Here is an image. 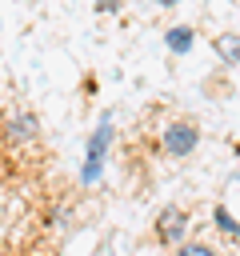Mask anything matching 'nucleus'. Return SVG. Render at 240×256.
Returning a JSON list of instances; mask_svg holds the SVG:
<instances>
[{"instance_id":"obj_1","label":"nucleus","mask_w":240,"mask_h":256,"mask_svg":"<svg viewBox=\"0 0 240 256\" xmlns=\"http://www.w3.org/2000/svg\"><path fill=\"white\" fill-rule=\"evenodd\" d=\"M196 144H200V124L192 116H176L172 124H164V132L156 140V152H164L168 160H184V156L196 152Z\"/></svg>"},{"instance_id":"obj_2","label":"nucleus","mask_w":240,"mask_h":256,"mask_svg":"<svg viewBox=\"0 0 240 256\" xmlns=\"http://www.w3.org/2000/svg\"><path fill=\"white\" fill-rule=\"evenodd\" d=\"M184 236H188V212H184L180 204H164V208L156 212V220H152V240L164 244V248H172V244H180Z\"/></svg>"},{"instance_id":"obj_3","label":"nucleus","mask_w":240,"mask_h":256,"mask_svg":"<svg viewBox=\"0 0 240 256\" xmlns=\"http://www.w3.org/2000/svg\"><path fill=\"white\" fill-rule=\"evenodd\" d=\"M192 40H196L192 24H176V28H168V32H164V44H168V52H176V56H184V52L192 48Z\"/></svg>"},{"instance_id":"obj_4","label":"nucleus","mask_w":240,"mask_h":256,"mask_svg":"<svg viewBox=\"0 0 240 256\" xmlns=\"http://www.w3.org/2000/svg\"><path fill=\"white\" fill-rule=\"evenodd\" d=\"M212 48L224 56V64H240V36H236V32H220V36L212 40Z\"/></svg>"},{"instance_id":"obj_5","label":"nucleus","mask_w":240,"mask_h":256,"mask_svg":"<svg viewBox=\"0 0 240 256\" xmlns=\"http://www.w3.org/2000/svg\"><path fill=\"white\" fill-rule=\"evenodd\" d=\"M36 136V116H16L8 124V140H32Z\"/></svg>"},{"instance_id":"obj_6","label":"nucleus","mask_w":240,"mask_h":256,"mask_svg":"<svg viewBox=\"0 0 240 256\" xmlns=\"http://www.w3.org/2000/svg\"><path fill=\"white\" fill-rule=\"evenodd\" d=\"M212 220H216V228H220L224 236H232V240H240V224L232 220V212H228L224 204H216V208H212Z\"/></svg>"},{"instance_id":"obj_7","label":"nucleus","mask_w":240,"mask_h":256,"mask_svg":"<svg viewBox=\"0 0 240 256\" xmlns=\"http://www.w3.org/2000/svg\"><path fill=\"white\" fill-rule=\"evenodd\" d=\"M172 256H216V248H208V244H200V240H192V244H180Z\"/></svg>"},{"instance_id":"obj_8","label":"nucleus","mask_w":240,"mask_h":256,"mask_svg":"<svg viewBox=\"0 0 240 256\" xmlns=\"http://www.w3.org/2000/svg\"><path fill=\"white\" fill-rule=\"evenodd\" d=\"M160 4H164V8H172V4H180V0H160Z\"/></svg>"}]
</instances>
